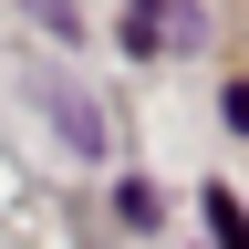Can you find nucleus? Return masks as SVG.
Returning a JSON list of instances; mask_svg holds the SVG:
<instances>
[{
  "label": "nucleus",
  "instance_id": "nucleus-1",
  "mask_svg": "<svg viewBox=\"0 0 249 249\" xmlns=\"http://www.w3.org/2000/svg\"><path fill=\"white\" fill-rule=\"evenodd\" d=\"M52 124L73 135V156H104V124H93V104H83L73 83H52Z\"/></svg>",
  "mask_w": 249,
  "mask_h": 249
},
{
  "label": "nucleus",
  "instance_id": "nucleus-2",
  "mask_svg": "<svg viewBox=\"0 0 249 249\" xmlns=\"http://www.w3.org/2000/svg\"><path fill=\"white\" fill-rule=\"evenodd\" d=\"M197 218H208V239H229V249H249V208L229 197V187H208V197H197Z\"/></svg>",
  "mask_w": 249,
  "mask_h": 249
},
{
  "label": "nucleus",
  "instance_id": "nucleus-3",
  "mask_svg": "<svg viewBox=\"0 0 249 249\" xmlns=\"http://www.w3.org/2000/svg\"><path fill=\"white\" fill-rule=\"evenodd\" d=\"M124 11H135V21H124V42H135V52H156V31H166V0H124Z\"/></svg>",
  "mask_w": 249,
  "mask_h": 249
},
{
  "label": "nucleus",
  "instance_id": "nucleus-4",
  "mask_svg": "<svg viewBox=\"0 0 249 249\" xmlns=\"http://www.w3.org/2000/svg\"><path fill=\"white\" fill-rule=\"evenodd\" d=\"M31 21H42V31H62V42L83 31V21H73V0H31Z\"/></svg>",
  "mask_w": 249,
  "mask_h": 249
}]
</instances>
